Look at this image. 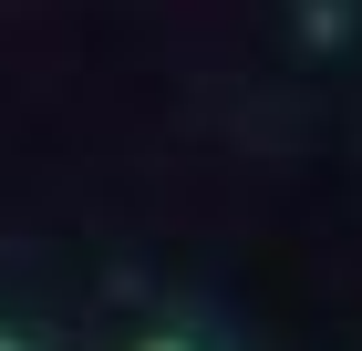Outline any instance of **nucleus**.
Here are the masks:
<instances>
[{"label": "nucleus", "mask_w": 362, "mask_h": 351, "mask_svg": "<svg viewBox=\"0 0 362 351\" xmlns=\"http://www.w3.org/2000/svg\"><path fill=\"white\" fill-rule=\"evenodd\" d=\"M0 351H31V341H21V331H0Z\"/></svg>", "instance_id": "nucleus-1"}, {"label": "nucleus", "mask_w": 362, "mask_h": 351, "mask_svg": "<svg viewBox=\"0 0 362 351\" xmlns=\"http://www.w3.org/2000/svg\"><path fill=\"white\" fill-rule=\"evenodd\" d=\"M145 351H187V341H145Z\"/></svg>", "instance_id": "nucleus-2"}]
</instances>
